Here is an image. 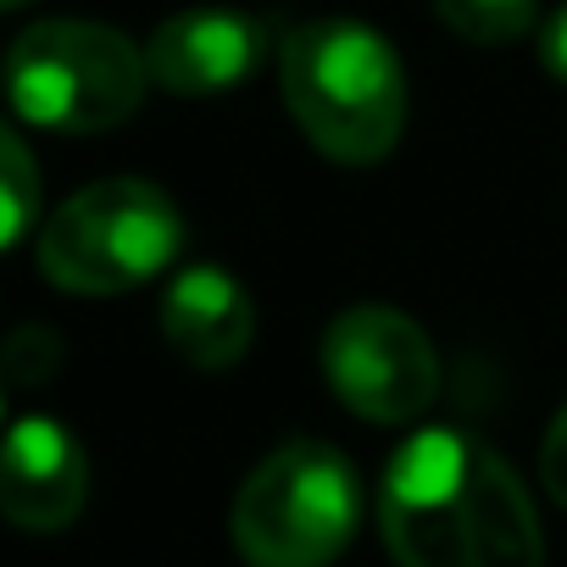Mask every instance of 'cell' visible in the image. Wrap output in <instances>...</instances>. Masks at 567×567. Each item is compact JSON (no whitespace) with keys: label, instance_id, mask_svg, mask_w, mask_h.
<instances>
[{"label":"cell","instance_id":"cell-12","mask_svg":"<svg viewBox=\"0 0 567 567\" xmlns=\"http://www.w3.org/2000/svg\"><path fill=\"white\" fill-rule=\"evenodd\" d=\"M62 357H68V346L51 323H18L7 340H0V373H7L12 384H29V390L51 384L62 373Z\"/></svg>","mask_w":567,"mask_h":567},{"label":"cell","instance_id":"cell-15","mask_svg":"<svg viewBox=\"0 0 567 567\" xmlns=\"http://www.w3.org/2000/svg\"><path fill=\"white\" fill-rule=\"evenodd\" d=\"M12 7H29V0H0V12H12Z\"/></svg>","mask_w":567,"mask_h":567},{"label":"cell","instance_id":"cell-14","mask_svg":"<svg viewBox=\"0 0 567 567\" xmlns=\"http://www.w3.org/2000/svg\"><path fill=\"white\" fill-rule=\"evenodd\" d=\"M539 62H545V73H550L556 84H567V7L539 29Z\"/></svg>","mask_w":567,"mask_h":567},{"label":"cell","instance_id":"cell-8","mask_svg":"<svg viewBox=\"0 0 567 567\" xmlns=\"http://www.w3.org/2000/svg\"><path fill=\"white\" fill-rule=\"evenodd\" d=\"M90 501V456L56 417H23L0 440V517L23 534H62Z\"/></svg>","mask_w":567,"mask_h":567},{"label":"cell","instance_id":"cell-10","mask_svg":"<svg viewBox=\"0 0 567 567\" xmlns=\"http://www.w3.org/2000/svg\"><path fill=\"white\" fill-rule=\"evenodd\" d=\"M40 223V162L23 134L0 117V250H12Z\"/></svg>","mask_w":567,"mask_h":567},{"label":"cell","instance_id":"cell-9","mask_svg":"<svg viewBox=\"0 0 567 567\" xmlns=\"http://www.w3.org/2000/svg\"><path fill=\"white\" fill-rule=\"evenodd\" d=\"M162 334L167 346L200 368V373H228L245 362L250 340H256V307L245 296V284L212 261L184 267L167 296H162Z\"/></svg>","mask_w":567,"mask_h":567},{"label":"cell","instance_id":"cell-11","mask_svg":"<svg viewBox=\"0 0 567 567\" xmlns=\"http://www.w3.org/2000/svg\"><path fill=\"white\" fill-rule=\"evenodd\" d=\"M434 18L467 45H517L539 23V0H434Z\"/></svg>","mask_w":567,"mask_h":567},{"label":"cell","instance_id":"cell-1","mask_svg":"<svg viewBox=\"0 0 567 567\" xmlns=\"http://www.w3.org/2000/svg\"><path fill=\"white\" fill-rule=\"evenodd\" d=\"M379 534L395 567H545L523 478L462 429H423L390 456Z\"/></svg>","mask_w":567,"mask_h":567},{"label":"cell","instance_id":"cell-4","mask_svg":"<svg viewBox=\"0 0 567 567\" xmlns=\"http://www.w3.org/2000/svg\"><path fill=\"white\" fill-rule=\"evenodd\" d=\"M145 90V51L106 23L45 18L7 51V101L51 134H106L140 112Z\"/></svg>","mask_w":567,"mask_h":567},{"label":"cell","instance_id":"cell-5","mask_svg":"<svg viewBox=\"0 0 567 567\" xmlns=\"http://www.w3.org/2000/svg\"><path fill=\"white\" fill-rule=\"evenodd\" d=\"M184 217L151 178H101L40 228V272L68 296H123L173 267Z\"/></svg>","mask_w":567,"mask_h":567},{"label":"cell","instance_id":"cell-6","mask_svg":"<svg viewBox=\"0 0 567 567\" xmlns=\"http://www.w3.org/2000/svg\"><path fill=\"white\" fill-rule=\"evenodd\" d=\"M323 373L346 412L395 429L417 423L440 395V357L429 334L395 307H351L323 334Z\"/></svg>","mask_w":567,"mask_h":567},{"label":"cell","instance_id":"cell-7","mask_svg":"<svg viewBox=\"0 0 567 567\" xmlns=\"http://www.w3.org/2000/svg\"><path fill=\"white\" fill-rule=\"evenodd\" d=\"M272 51V23L256 12H228V7H195V12H173L151 45H145V68L151 84L184 101H206V95H228L239 90Z\"/></svg>","mask_w":567,"mask_h":567},{"label":"cell","instance_id":"cell-3","mask_svg":"<svg viewBox=\"0 0 567 567\" xmlns=\"http://www.w3.org/2000/svg\"><path fill=\"white\" fill-rule=\"evenodd\" d=\"M362 484L329 440H284L261 456L228 512L245 567H334L357 539Z\"/></svg>","mask_w":567,"mask_h":567},{"label":"cell","instance_id":"cell-2","mask_svg":"<svg viewBox=\"0 0 567 567\" xmlns=\"http://www.w3.org/2000/svg\"><path fill=\"white\" fill-rule=\"evenodd\" d=\"M278 84L296 128L346 167H373L401 145L406 73L384 34L351 18H318L278 45Z\"/></svg>","mask_w":567,"mask_h":567},{"label":"cell","instance_id":"cell-13","mask_svg":"<svg viewBox=\"0 0 567 567\" xmlns=\"http://www.w3.org/2000/svg\"><path fill=\"white\" fill-rule=\"evenodd\" d=\"M539 478H545L550 501L567 506V406H561V412L550 417V429H545V445H539Z\"/></svg>","mask_w":567,"mask_h":567}]
</instances>
